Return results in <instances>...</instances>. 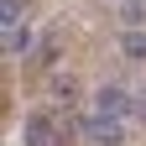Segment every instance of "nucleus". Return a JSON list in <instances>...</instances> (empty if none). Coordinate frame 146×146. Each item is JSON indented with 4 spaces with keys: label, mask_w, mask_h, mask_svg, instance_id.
I'll use <instances>...</instances> for the list:
<instances>
[{
    "label": "nucleus",
    "mask_w": 146,
    "mask_h": 146,
    "mask_svg": "<svg viewBox=\"0 0 146 146\" xmlns=\"http://www.w3.org/2000/svg\"><path fill=\"white\" fill-rule=\"evenodd\" d=\"M78 131H84V141H94V146H120V141H125L120 115H99V110L78 120Z\"/></svg>",
    "instance_id": "obj_1"
},
{
    "label": "nucleus",
    "mask_w": 146,
    "mask_h": 146,
    "mask_svg": "<svg viewBox=\"0 0 146 146\" xmlns=\"http://www.w3.org/2000/svg\"><path fill=\"white\" fill-rule=\"evenodd\" d=\"M94 110H99V115H131L136 94H125L120 84H104V89H94Z\"/></svg>",
    "instance_id": "obj_2"
},
{
    "label": "nucleus",
    "mask_w": 146,
    "mask_h": 146,
    "mask_svg": "<svg viewBox=\"0 0 146 146\" xmlns=\"http://www.w3.org/2000/svg\"><path fill=\"white\" fill-rule=\"evenodd\" d=\"M21 141H26V146H58V125H52V115H42V110L26 115V120H21Z\"/></svg>",
    "instance_id": "obj_3"
},
{
    "label": "nucleus",
    "mask_w": 146,
    "mask_h": 146,
    "mask_svg": "<svg viewBox=\"0 0 146 146\" xmlns=\"http://www.w3.org/2000/svg\"><path fill=\"white\" fill-rule=\"evenodd\" d=\"M0 47H5V58H26L31 52V26L26 21H5L0 26Z\"/></svg>",
    "instance_id": "obj_4"
},
{
    "label": "nucleus",
    "mask_w": 146,
    "mask_h": 146,
    "mask_svg": "<svg viewBox=\"0 0 146 146\" xmlns=\"http://www.w3.org/2000/svg\"><path fill=\"white\" fill-rule=\"evenodd\" d=\"M120 52L131 63H146V31L141 26H125V36H120Z\"/></svg>",
    "instance_id": "obj_5"
},
{
    "label": "nucleus",
    "mask_w": 146,
    "mask_h": 146,
    "mask_svg": "<svg viewBox=\"0 0 146 146\" xmlns=\"http://www.w3.org/2000/svg\"><path fill=\"white\" fill-rule=\"evenodd\" d=\"M120 21L125 26H146V5H141V0H125V5H120Z\"/></svg>",
    "instance_id": "obj_6"
},
{
    "label": "nucleus",
    "mask_w": 146,
    "mask_h": 146,
    "mask_svg": "<svg viewBox=\"0 0 146 146\" xmlns=\"http://www.w3.org/2000/svg\"><path fill=\"white\" fill-rule=\"evenodd\" d=\"M52 94H58V99L68 104V99H73V78H52Z\"/></svg>",
    "instance_id": "obj_7"
},
{
    "label": "nucleus",
    "mask_w": 146,
    "mask_h": 146,
    "mask_svg": "<svg viewBox=\"0 0 146 146\" xmlns=\"http://www.w3.org/2000/svg\"><path fill=\"white\" fill-rule=\"evenodd\" d=\"M136 115H141V120H146V94H136Z\"/></svg>",
    "instance_id": "obj_8"
},
{
    "label": "nucleus",
    "mask_w": 146,
    "mask_h": 146,
    "mask_svg": "<svg viewBox=\"0 0 146 146\" xmlns=\"http://www.w3.org/2000/svg\"><path fill=\"white\" fill-rule=\"evenodd\" d=\"M120 5H125V0H120Z\"/></svg>",
    "instance_id": "obj_9"
}]
</instances>
